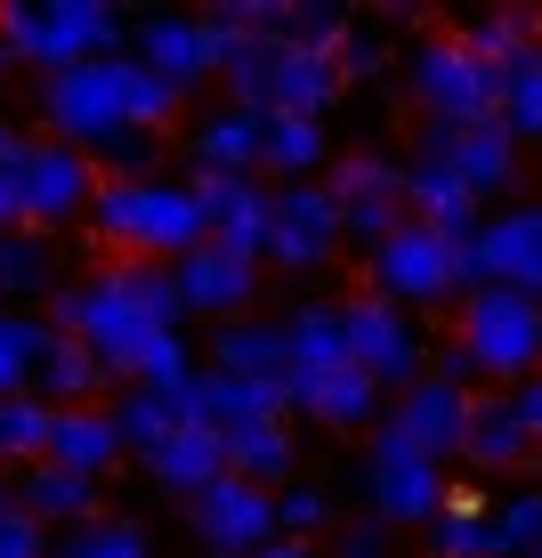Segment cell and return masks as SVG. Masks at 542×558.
I'll use <instances>...</instances> for the list:
<instances>
[{
  "instance_id": "1",
  "label": "cell",
  "mask_w": 542,
  "mask_h": 558,
  "mask_svg": "<svg viewBox=\"0 0 542 558\" xmlns=\"http://www.w3.org/2000/svg\"><path fill=\"white\" fill-rule=\"evenodd\" d=\"M179 316H186V307H179V292H170V276L130 259V267H106V276L57 292L49 332H57V340H82V349L98 356L106 380H130L154 340L179 332Z\"/></svg>"
},
{
  "instance_id": "2",
  "label": "cell",
  "mask_w": 542,
  "mask_h": 558,
  "mask_svg": "<svg viewBox=\"0 0 542 558\" xmlns=\"http://www.w3.org/2000/svg\"><path fill=\"white\" fill-rule=\"evenodd\" d=\"M89 227H98V235L113 243V252H130L138 267H154V259H186L195 243H210L203 203L186 195V186H162V179H130V186L98 179Z\"/></svg>"
},
{
  "instance_id": "3",
  "label": "cell",
  "mask_w": 542,
  "mask_h": 558,
  "mask_svg": "<svg viewBox=\"0 0 542 558\" xmlns=\"http://www.w3.org/2000/svg\"><path fill=\"white\" fill-rule=\"evenodd\" d=\"M113 41H122V9L106 0H9L0 9V57H25L41 73L113 57Z\"/></svg>"
},
{
  "instance_id": "4",
  "label": "cell",
  "mask_w": 542,
  "mask_h": 558,
  "mask_svg": "<svg viewBox=\"0 0 542 558\" xmlns=\"http://www.w3.org/2000/svg\"><path fill=\"white\" fill-rule=\"evenodd\" d=\"M461 356L478 364V380H527L542 373V300L518 292H461Z\"/></svg>"
},
{
  "instance_id": "5",
  "label": "cell",
  "mask_w": 542,
  "mask_h": 558,
  "mask_svg": "<svg viewBox=\"0 0 542 558\" xmlns=\"http://www.w3.org/2000/svg\"><path fill=\"white\" fill-rule=\"evenodd\" d=\"M373 300L389 307H437V300H461V243H445L437 227L405 219L373 243Z\"/></svg>"
},
{
  "instance_id": "6",
  "label": "cell",
  "mask_w": 542,
  "mask_h": 558,
  "mask_svg": "<svg viewBox=\"0 0 542 558\" xmlns=\"http://www.w3.org/2000/svg\"><path fill=\"white\" fill-rule=\"evenodd\" d=\"M461 292L542 300V203H510L494 219H478V235L461 243Z\"/></svg>"
},
{
  "instance_id": "7",
  "label": "cell",
  "mask_w": 542,
  "mask_h": 558,
  "mask_svg": "<svg viewBox=\"0 0 542 558\" xmlns=\"http://www.w3.org/2000/svg\"><path fill=\"white\" fill-rule=\"evenodd\" d=\"M413 98L437 130H470V122H494L502 73L478 65V57L461 49V33H430V41L413 49Z\"/></svg>"
},
{
  "instance_id": "8",
  "label": "cell",
  "mask_w": 542,
  "mask_h": 558,
  "mask_svg": "<svg viewBox=\"0 0 542 558\" xmlns=\"http://www.w3.org/2000/svg\"><path fill=\"white\" fill-rule=\"evenodd\" d=\"M340 340H348V364H357L373 389H413L421 373H430V349H421V332H413V316L389 300H373V292H357L340 307Z\"/></svg>"
},
{
  "instance_id": "9",
  "label": "cell",
  "mask_w": 542,
  "mask_h": 558,
  "mask_svg": "<svg viewBox=\"0 0 542 558\" xmlns=\"http://www.w3.org/2000/svg\"><path fill=\"white\" fill-rule=\"evenodd\" d=\"M41 113L57 130V146H106L122 122V57H89V65H65L41 82Z\"/></svg>"
},
{
  "instance_id": "10",
  "label": "cell",
  "mask_w": 542,
  "mask_h": 558,
  "mask_svg": "<svg viewBox=\"0 0 542 558\" xmlns=\"http://www.w3.org/2000/svg\"><path fill=\"white\" fill-rule=\"evenodd\" d=\"M16 203H25V227L41 235L57 219H89V203H98V162H89L82 146H25L16 154Z\"/></svg>"
},
{
  "instance_id": "11",
  "label": "cell",
  "mask_w": 542,
  "mask_h": 558,
  "mask_svg": "<svg viewBox=\"0 0 542 558\" xmlns=\"http://www.w3.org/2000/svg\"><path fill=\"white\" fill-rule=\"evenodd\" d=\"M324 195L340 210V235H357V243H381L389 227H405V170L389 154H373V146L340 154L333 179H324Z\"/></svg>"
},
{
  "instance_id": "12",
  "label": "cell",
  "mask_w": 542,
  "mask_h": 558,
  "mask_svg": "<svg viewBox=\"0 0 542 558\" xmlns=\"http://www.w3.org/2000/svg\"><path fill=\"white\" fill-rule=\"evenodd\" d=\"M186 510H195L203 550H219V558H251L260 543H276V494L251 486V477H210Z\"/></svg>"
},
{
  "instance_id": "13",
  "label": "cell",
  "mask_w": 542,
  "mask_h": 558,
  "mask_svg": "<svg viewBox=\"0 0 542 558\" xmlns=\"http://www.w3.org/2000/svg\"><path fill=\"white\" fill-rule=\"evenodd\" d=\"M445 502H454V486H445L437 461H421L397 429H381L373 437V510L389 518V526H430Z\"/></svg>"
},
{
  "instance_id": "14",
  "label": "cell",
  "mask_w": 542,
  "mask_h": 558,
  "mask_svg": "<svg viewBox=\"0 0 542 558\" xmlns=\"http://www.w3.org/2000/svg\"><path fill=\"white\" fill-rule=\"evenodd\" d=\"M186 195L203 203V227H210V243L219 252H236L260 267L267 259V219H276V195H267L260 179H219V170H195L186 179Z\"/></svg>"
},
{
  "instance_id": "15",
  "label": "cell",
  "mask_w": 542,
  "mask_h": 558,
  "mask_svg": "<svg viewBox=\"0 0 542 558\" xmlns=\"http://www.w3.org/2000/svg\"><path fill=\"white\" fill-rule=\"evenodd\" d=\"M333 243H340V210H333V195H324L316 179L276 186V219H267V259L292 267V276H308V267L333 259Z\"/></svg>"
},
{
  "instance_id": "16",
  "label": "cell",
  "mask_w": 542,
  "mask_h": 558,
  "mask_svg": "<svg viewBox=\"0 0 542 558\" xmlns=\"http://www.w3.org/2000/svg\"><path fill=\"white\" fill-rule=\"evenodd\" d=\"M381 429H397L421 461H437V470H445V461L461 453V437H470V389H445L437 373H421L413 389L397 397V413L381 421Z\"/></svg>"
},
{
  "instance_id": "17",
  "label": "cell",
  "mask_w": 542,
  "mask_h": 558,
  "mask_svg": "<svg viewBox=\"0 0 542 558\" xmlns=\"http://www.w3.org/2000/svg\"><path fill=\"white\" fill-rule=\"evenodd\" d=\"M413 154H437V162L454 170V179L470 186L478 203H486V195H502V186L518 179V138H510L502 122H470V130H437V122H430Z\"/></svg>"
},
{
  "instance_id": "18",
  "label": "cell",
  "mask_w": 542,
  "mask_h": 558,
  "mask_svg": "<svg viewBox=\"0 0 542 558\" xmlns=\"http://www.w3.org/2000/svg\"><path fill=\"white\" fill-rule=\"evenodd\" d=\"M340 98V65L324 49H300V41H276L267 57V82H260V113H292V122H324Z\"/></svg>"
},
{
  "instance_id": "19",
  "label": "cell",
  "mask_w": 542,
  "mask_h": 558,
  "mask_svg": "<svg viewBox=\"0 0 542 558\" xmlns=\"http://www.w3.org/2000/svg\"><path fill=\"white\" fill-rule=\"evenodd\" d=\"M170 292H179V307H195V316H236V307L260 292V267L219 252V243H195V252L170 267Z\"/></svg>"
},
{
  "instance_id": "20",
  "label": "cell",
  "mask_w": 542,
  "mask_h": 558,
  "mask_svg": "<svg viewBox=\"0 0 542 558\" xmlns=\"http://www.w3.org/2000/svg\"><path fill=\"white\" fill-rule=\"evenodd\" d=\"M405 219L437 227L445 243H470L478 235V195L437 162V154H413V162H405Z\"/></svg>"
},
{
  "instance_id": "21",
  "label": "cell",
  "mask_w": 542,
  "mask_h": 558,
  "mask_svg": "<svg viewBox=\"0 0 542 558\" xmlns=\"http://www.w3.org/2000/svg\"><path fill=\"white\" fill-rule=\"evenodd\" d=\"M130 57H138L146 73H162V82L186 98V89L210 73V33H203V16H146Z\"/></svg>"
},
{
  "instance_id": "22",
  "label": "cell",
  "mask_w": 542,
  "mask_h": 558,
  "mask_svg": "<svg viewBox=\"0 0 542 558\" xmlns=\"http://www.w3.org/2000/svg\"><path fill=\"white\" fill-rule=\"evenodd\" d=\"M113 453H122V437H113V413H89V405H57L49 413V446H41V461L49 470H73V477H98L113 470Z\"/></svg>"
},
{
  "instance_id": "23",
  "label": "cell",
  "mask_w": 542,
  "mask_h": 558,
  "mask_svg": "<svg viewBox=\"0 0 542 558\" xmlns=\"http://www.w3.org/2000/svg\"><path fill=\"white\" fill-rule=\"evenodd\" d=\"M284 397H292V413H316L324 429H364V421L381 413V389L357 373V364H333V373H300V380H284Z\"/></svg>"
},
{
  "instance_id": "24",
  "label": "cell",
  "mask_w": 542,
  "mask_h": 558,
  "mask_svg": "<svg viewBox=\"0 0 542 558\" xmlns=\"http://www.w3.org/2000/svg\"><path fill=\"white\" fill-rule=\"evenodd\" d=\"M195 397H203V429H260V421H284L292 397L284 380H227V373H195Z\"/></svg>"
},
{
  "instance_id": "25",
  "label": "cell",
  "mask_w": 542,
  "mask_h": 558,
  "mask_svg": "<svg viewBox=\"0 0 542 558\" xmlns=\"http://www.w3.org/2000/svg\"><path fill=\"white\" fill-rule=\"evenodd\" d=\"M146 470L162 477L170 494H186V502H195L210 477H227V446H219V429H170L162 446L146 453Z\"/></svg>"
},
{
  "instance_id": "26",
  "label": "cell",
  "mask_w": 542,
  "mask_h": 558,
  "mask_svg": "<svg viewBox=\"0 0 542 558\" xmlns=\"http://www.w3.org/2000/svg\"><path fill=\"white\" fill-rule=\"evenodd\" d=\"M16 510L33 518V526H49V518H65V526H89L98 518V486L73 470H49V461H33L25 477H16Z\"/></svg>"
},
{
  "instance_id": "27",
  "label": "cell",
  "mask_w": 542,
  "mask_h": 558,
  "mask_svg": "<svg viewBox=\"0 0 542 558\" xmlns=\"http://www.w3.org/2000/svg\"><path fill=\"white\" fill-rule=\"evenodd\" d=\"M534 446H527V421H518L510 397H470V437H461V461L478 470H518Z\"/></svg>"
},
{
  "instance_id": "28",
  "label": "cell",
  "mask_w": 542,
  "mask_h": 558,
  "mask_svg": "<svg viewBox=\"0 0 542 558\" xmlns=\"http://www.w3.org/2000/svg\"><path fill=\"white\" fill-rule=\"evenodd\" d=\"M260 130H267V113H243V106L210 113V122L195 130V170H219V179H251V170H260Z\"/></svg>"
},
{
  "instance_id": "29",
  "label": "cell",
  "mask_w": 542,
  "mask_h": 558,
  "mask_svg": "<svg viewBox=\"0 0 542 558\" xmlns=\"http://www.w3.org/2000/svg\"><path fill=\"white\" fill-rule=\"evenodd\" d=\"M461 49H470L486 73H510L518 57L542 49V16H534V9H486V16H470V25H461Z\"/></svg>"
},
{
  "instance_id": "30",
  "label": "cell",
  "mask_w": 542,
  "mask_h": 558,
  "mask_svg": "<svg viewBox=\"0 0 542 558\" xmlns=\"http://www.w3.org/2000/svg\"><path fill=\"white\" fill-rule=\"evenodd\" d=\"M210 373L227 380H284L292 364H284V324H227L219 340H210Z\"/></svg>"
},
{
  "instance_id": "31",
  "label": "cell",
  "mask_w": 542,
  "mask_h": 558,
  "mask_svg": "<svg viewBox=\"0 0 542 558\" xmlns=\"http://www.w3.org/2000/svg\"><path fill=\"white\" fill-rule=\"evenodd\" d=\"M430 558H502L494 510L478 502V494H454V502L430 518Z\"/></svg>"
},
{
  "instance_id": "32",
  "label": "cell",
  "mask_w": 542,
  "mask_h": 558,
  "mask_svg": "<svg viewBox=\"0 0 542 558\" xmlns=\"http://www.w3.org/2000/svg\"><path fill=\"white\" fill-rule=\"evenodd\" d=\"M284 364H292L284 380H300V373H333V364H348L340 307H300V316L284 324Z\"/></svg>"
},
{
  "instance_id": "33",
  "label": "cell",
  "mask_w": 542,
  "mask_h": 558,
  "mask_svg": "<svg viewBox=\"0 0 542 558\" xmlns=\"http://www.w3.org/2000/svg\"><path fill=\"white\" fill-rule=\"evenodd\" d=\"M227 477H251V486H267V477L292 470V429L284 421H260V429H227Z\"/></svg>"
},
{
  "instance_id": "34",
  "label": "cell",
  "mask_w": 542,
  "mask_h": 558,
  "mask_svg": "<svg viewBox=\"0 0 542 558\" xmlns=\"http://www.w3.org/2000/svg\"><path fill=\"white\" fill-rule=\"evenodd\" d=\"M324 162V122H292V113H267L260 130V170H284V179H308V170Z\"/></svg>"
},
{
  "instance_id": "35",
  "label": "cell",
  "mask_w": 542,
  "mask_h": 558,
  "mask_svg": "<svg viewBox=\"0 0 542 558\" xmlns=\"http://www.w3.org/2000/svg\"><path fill=\"white\" fill-rule=\"evenodd\" d=\"M57 349L49 316H0V397H25L33 364H41Z\"/></svg>"
},
{
  "instance_id": "36",
  "label": "cell",
  "mask_w": 542,
  "mask_h": 558,
  "mask_svg": "<svg viewBox=\"0 0 542 558\" xmlns=\"http://www.w3.org/2000/svg\"><path fill=\"white\" fill-rule=\"evenodd\" d=\"M170 429H179V413H170L162 389H138V380H130V389L113 397V437H122L130 453H154Z\"/></svg>"
},
{
  "instance_id": "37",
  "label": "cell",
  "mask_w": 542,
  "mask_h": 558,
  "mask_svg": "<svg viewBox=\"0 0 542 558\" xmlns=\"http://www.w3.org/2000/svg\"><path fill=\"white\" fill-rule=\"evenodd\" d=\"M494 122L510 130L518 146H534V138H542V49H534V57H518V65L502 73V106H494Z\"/></svg>"
},
{
  "instance_id": "38",
  "label": "cell",
  "mask_w": 542,
  "mask_h": 558,
  "mask_svg": "<svg viewBox=\"0 0 542 558\" xmlns=\"http://www.w3.org/2000/svg\"><path fill=\"white\" fill-rule=\"evenodd\" d=\"M33 380L49 389V413H57V405H89V389H98L106 373H98V356H89L82 340H57V349L33 364Z\"/></svg>"
},
{
  "instance_id": "39",
  "label": "cell",
  "mask_w": 542,
  "mask_h": 558,
  "mask_svg": "<svg viewBox=\"0 0 542 558\" xmlns=\"http://www.w3.org/2000/svg\"><path fill=\"white\" fill-rule=\"evenodd\" d=\"M49 283H57V252H49V235H33V227L0 235V300H9V292H49Z\"/></svg>"
},
{
  "instance_id": "40",
  "label": "cell",
  "mask_w": 542,
  "mask_h": 558,
  "mask_svg": "<svg viewBox=\"0 0 542 558\" xmlns=\"http://www.w3.org/2000/svg\"><path fill=\"white\" fill-rule=\"evenodd\" d=\"M170 113H179V89H170L162 73H146L138 57H122V122H130V130H146V138H154V130H162Z\"/></svg>"
},
{
  "instance_id": "41",
  "label": "cell",
  "mask_w": 542,
  "mask_h": 558,
  "mask_svg": "<svg viewBox=\"0 0 542 558\" xmlns=\"http://www.w3.org/2000/svg\"><path fill=\"white\" fill-rule=\"evenodd\" d=\"M41 446H49V405H41V397H0V461L33 470Z\"/></svg>"
},
{
  "instance_id": "42",
  "label": "cell",
  "mask_w": 542,
  "mask_h": 558,
  "mask_svg": "<svg viewBox=\"0 0 542 558\" xmlns=\"http://www.w3.org/2000/svg\"><path fill=\"white\" fill-rule=\"evenodd\" d=\"M57 558H146V534L130 518H89V526H65Z\"/></svg>"
},
{
  "instance_id": "43",
  "label": "cell",
  "mask_w": 542,
  "mask_h": 558,
  "mask_svg": "<svg viewBox=\"0 0 542 558\" xmlns=\"http://www.w3.org/2000/svg\"><path fill=\"white\" fill-rule=\"evenodd\" d=\"M494 534H502V558L542 550V494H518V502H502V510H494Z\"/></svg>"
},
{
  "instance_id": "44",
  "label": "cell",
  "mask_w": 542,
  "mask_h": 558,
  "mask_svg": "<svg viewBox=\"0 0 542 558\" xmlns=\"http://www.w3.org/2000/svg\"><path fill=\"white\" fill-rule=\"evenodd\" d=\"M333 65H340V89H348V82H373V73L389 65V49H381V33L348 25V33H340V49H333Z\"/></svg>"
},
{
  "instance_id": "45",
  "label": "cell",
  "mask_w": 542,
  "mask_h": 558,
  "mask_svg": "<svg viewBox=\"0 0 542 558\" xmlns=\"http://www.w3.org/2000/svg\"><path fill=\"white\" fill-rule=\"evenodd\" d=\"M98 154H106V170H113V186H130V179H146L154 138H146V130H113V138H106Z\"/></svg>"
},
{
  "instance_id": "46",
  "label": "cell",
  "mask_w": 542,
  "mask_h": 558,
  "mask_svg": "<svg viewBox=\"0 0 542 558\" xmlns=\"http://www.w3.org/2000/svg\"><path fill=\"white\" fill-rule=\"evenodd\" d=\"M324 518H333V502H324L316 486H292V494L276 502V534H316Z\"/></svg>"
},
{
  "instance_id": "47",
  "label": "cell",
  "mask_w": 542,
  "mask_h": 558,
  "mask_svg": "<svg viewBox=\"0 0 542 558\" xmlns=\"http://www.w3.org/2000/svg\"><path fill=\"white\" fill-rule=\"evenodd\" d=\"M0 558H49V543H41V526H33L16 502H0Z\"/></svg>"
},
{
  "instance_id": "48",
  "label": "cell",
  "mask_w": 542,
  "mask_h": 558,
  "mask_svg": "<svg viewBox=\"0 0 542 558\" xmlns=\"http://www.w3.org/2000/svg\"><path fill=\"white\" fill-rule=\"evenodd\" d=\"M510 405H518V421H527V446L542 453V373L518 380V389H510Z\"/></svg>"
},
{
  "instance_id": "49",
  "label": "cell",
  "mask_w": 542,
  "mask_h": 558,
  "mask_svg": "<svg viewBox=\"0 0 542 558\" xmlns=\"http://www.w3.org/2000/svg\"><path fill=\"white\" fill-rule=\"evenodd\" d=\"M333 558H389V534H381V518H373V526H348L340 543H333Z\"/></svg>"
},
{
  "instance_id": "50",
  "label": "cell",
  "mask_w": 542,
  "mask_h": 558,
  "mask_svg": "<svg viewBox=\"0 0 542 558\" xmlns=\"http://www.w3.org/2000/svg\"><path fill=\"white\" fill-rule=\"evenodd\" d=\"M25 227V203H16V170H0V235Z\"/></svg>"
},
{
  "instance_id": "51",
  "label": "cell",
  "mask_w": 542,
  "mask_h": 558,
  "mask_svg": "<svg viewBox=\"0 0 542 558\" xmlns=\"http://www.w3.org/2000/svg\"><path fill=\"white\" fill-rule=\"evenodd\" d=\"M251 558H316V550H308V543H260Z\"/></svg>"
},
{
  "instance_id": "52",
  "label": "cell",
  "mask_w": 542,
  "mask_h": 558,
  "mask_svg": "<svg viewBox=\"0 0 542 558\" xmlns=\"http://www.w3.org/2000/svg\"><path fill=\"white\" fill-rule=\"evenodd\" d=\"M16 154H25V138H16V130L0 122V170H16Z\"/></svg>"
},
{
  "instance_id": "53",
  "label": "cell",
  "mask_w": 542,
  "mask_h": 558,
  "mask_svg": "<svg viewBox=\"0 0 542 558\" xmlns=\"http://www.w3.org/2000/svg\"><path fill=\"white\" fill-rule=\"evenodd\" d=\"M527 558H542V550H527Z\"/></svg>"
}]
</instances>
